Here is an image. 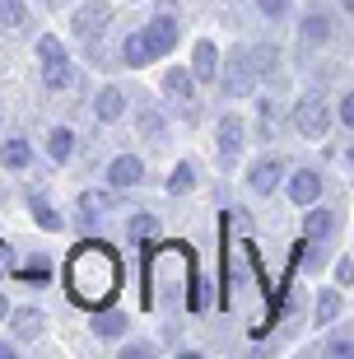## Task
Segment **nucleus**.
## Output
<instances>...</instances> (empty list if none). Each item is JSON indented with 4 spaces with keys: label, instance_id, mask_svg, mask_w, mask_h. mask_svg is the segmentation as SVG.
<instances>
[{
    "label": "nucleus",
    "instance_id": "obj_22",
    "mask_svg": "<svg viewBox=\"0 0 354 359\" xmlns=\"http://www.w3.org/2000/svg\"><path fill=\"white\" fill-rule=\"evenodd\" d=\"M107 205H112V196H103V191H84V196H79V224L93 229V224H98V215H103Z\"/></svg>",
    "mask_w": 354,
    "mask_h": 359
},
{
    "label": "nucleus",
    "instance_id": "obj_10",
    "mask_svg": "<svg viewBox=\"0 0 354 359\" xmlns=\"http://www.w3.org/2000/svg\"><path fill=\"white\" fill-rule=\"evenodd\" d=\"M219 70H224L219 47H215L210 38H200V42H196V52H191V75H196L200 84H215V80H219Z\"/></svg>",
    "mask_w": 354,
    "mask_h": 359
},
{
    "label": "nucleus",
    "instance_id": "obj_20",
    "mask_svg": "<svg viewBox=\"0 0 354 359\" xmlns=\"http://www.w3.org/2000/svg\"><path fill=\"white\" fill-rule=\"evenodd\" d=\"M303 42H308V47H322V42H331V19L322 10H308L303 14Z\"/></svg>",
    "mask_w": 354,
    "mask_h": 359
},
{
    "label": "nucleus",
    "instance_id": "obj_35",
    "mask_svg": "<svg viewBox=\"0 0 354 359\" xmlns=\"http://www.w3.org/2000/svg\"><path fill=\"white\" fill-rule=\"evenodd\" d=\"M0 359H14V346H10V341H0Z\"/></svg>",
    "mask_w": 354,
    "mask_h": 359
},
{
    "label": "nucleus",
    "instance_id": "obj_17",
    "mask_svg": "<svg viewBox=\"0 0 354 359\" xmlns=\"http://www.w3.org/2000/svg\"><path fill=\"white\" fill-rule=\"evenodd\" d=\"M42 322H47V313H42V308H19V313H10V332L19 336V341H38V336H42Z\"/></svg>",
    "mask_w": 354,
    "mask_h": 359
},
{
    "label": "nucleus",
    "instance_id": "obj_9",
    "mask_svg": "<svg viewBox=\"0 0 354 359\" xmlns=\"http://www.w3.org/2000/svg\"><path fill=\"white\" fill-rule=\"evenodd\" d=\"M280 177H285V159H275V154H266V159L252 163V173H247V187L257 191V196H271L280 187Z\"/></svg>",
    "mask_w": 354,
    "mask_h": 359
},
{
    "label": "nucleus",
    "instance_id": "obj_26",
    "mask_svg": "<svg viewBox=\"0 0 354 359\" xmlns=\"http://www.w3.org/2000/svg\"><path fill=\"white\" fill-rule=\"evenodd\" d=\"M327 233H331V215H327V210H308V229H303L308 248H313V243H322Z\"/></svg>",
    "mask_w": 354,
    "mask_h": 359
},
{
    "label": "nucleus",
    "instance_id": "obj_13",
    "mask_svg": "<svg viewBox=\"0 0 354 359\" xmlns=\"http://www.w3.org/2000/svg\"><path fill=\"white\" fill-rule=\"evenodd\" d=\"M149 61H158V52L149 47V38H144V28H140V33H126V38H121V66L144 70Z\"/></svg>",
    "mask_w": 354,
    "mask_h": 359
},
{
    "label": "nucleus",
    "instance_id": "obj_38",
    "mask_svg": "<svg viewBox=\"0 0 354 359\" xmlns=\"http://www.w3.org/2000/svg\"><path fill=\"white\" fill-rule=\"evenodd\" d=\"M345 163H350V168H354V145H350V149H345Z\"/></svg>",
    "mask_w": 354,
    "mask_h": 359
},
{
    "label": "nucleus",
    "instance_id": "obj_32",
    "mask_svg": "<svg viewBox=\"0 0 354 359\" xmlns=\"http://www.w3.org/2000/svg\"><path fill=\"white\" fill-rule=\"evenodd\" d=\"M257 10H261L266 19H285V14H289V0H257Z\"/></svg>",
    "mask_w": 354,
    "mask_h": 359
},
{
    "label": "nucleus",
    "instance_id": "obj_29",
    "mask_svg": "<svg viewBox=\"0 0 354 359\" xmlns=\"http://www.w3.org/2000/svg\"><path fill=\"white\" fill-rule=\"evenodd\" d=\"M126 233H131L135 243H144L149 233H154V215H131V224H126Z\"/></svg>",
    "mask_w": 354,
    "mask_h": 359
},
{
    "label": "nucleus",
    "instance_id": "obj_18",
    "mask_svg": "<svg viewBox=\"0 0 354 359\" xmlns=\"http://www.w3.org/2000/svg\"><path fill=\"white\" fill-rule=\"evenodd\" d=\"M126 313H117V308H93V336H103V341H117V336H126Z\"/></svg>",
    "mask_w": 354,
    "mask_h": 359
},
{
    "label": "nucleus",
    "instance_id": "obj_31",
    "mask_svg": "<svg viewBox=\"0 0 354 359\" xmlns=\"http://www.w3.org/2000/svg\"><path fill=\"white\" fill-rule=\"evenodd\" d=\"M322 350H327V355H336V359H350L354 355V346L345 341V336H327V346H322Z\"/></svg>",
    "mask_w": 354,
    "mask_h": 359
},
{
    "label": "nucleus",
    "instance_id": "obj_25",
    "mask_svg": "<svg viewBox=\"0 0 354 359\" xmlns=\"http://www.w3.org/2000/svg\"><path fill=\"white\" fill-rule=\"evenodd\" d=\"M341 294H336V290H322V294H317V322H322V327H327V322H336V318H341Z\"/></svg>",
    "mask_w": 354,
    "mask_h": 359
},
{
    "label": "nucleus",
    "instance_id": "obj_34",
    "mask_svg": "<svg viewBox=\"0 0 354 359\" xmlns=\"http://www.w3.org/2000/svg\"><path fill=\"white\" fill-rule=\"evenodd\" d=\"M144 355H154V346H126L121 350V359H144Z\"/></svg>",
    "mask_w": 354,
    "mask_h": 359
},
{
    "label": "nucleus",
    "instance_id": "obj_3",
    "mask_svg": "<svg viewBox=\"0 0 354 359\" xmlns=\"http://www.w3.org/2000/svg\"><path fill=\"white\" fill-rule=\"evenodd\" d=\"M172 14H177V5H172V0H163V5H158V14L144 24V38H149V47H154L158 56H168L172 47H177V38H182V24H177Z\"/></svg>",
    "mask_w": 354,
    "mask_h": 359
},
{
    "label": "nucleus",
    "instance_id": "obj_21",
    "mask_svg": "<svg viewBox=\"0 0 354 359\" xmlns=\"http://www.w3.org/2000/svg\"><path fill=\"white\" fill-rule=\"evenodd\" d=\"M47 154H52V163H70L75 159V131H70V126H56V131L47 135Z\"/></svg>",
    "mask_w": 354,
    "mask_h": 359
},
{
    "label": "nucleus",
    "instance_id": "obj_7",
    "mask_svg": "<svg viewBox=\"0 0 354 359\" xmlns=\"http://www.w3.org/2000/svg\"><path fill=\"white\" fill-rule=\"evenodd\" d=\"M285 191H289V205H303V210H308V205H317V196H322V173H317V168H294Z\"/></svg>",
    "mask_w": 354,
    "mask_h": 359
},
{
    "label": "nucleus",
    "instance_id": "obj_27",
    "mask_svg": "<svg viewBox=\"0 0 354 359\" xmlns=\"http://www.w3.org/2000/svg\"><path fill=\"white\" fill-rule=\"evenodd\" d=\"M0 24H5V28H24L28 24L24 0H0Z\"/></svg>",
    "mask_w": 354,
    "mask_h": 359
},
{
    "label": "nucleus",
    "instance_id": "obj_8",
    "mask_svg": "<svg viewBox=\"0 0 354 359\" xmlns=\"http://www.w3.org/2000/svg\"><path fill=\"white\" fill-rule=\"evenodd\" d=\"M140 182H144L140 154H117V159L107 163V187L112 191H126V187H140Z\"/></svg>",
    "mask_w": 354,
    "mask_h": 359
},
{
    "label": "nucleus",
    "instance_id": "obj_5",
    "mask_svg": "<svg viewBox=\"0 0 354 359\" xmlns=\"http://www.w3.org/2000/svg\"><path fill=\"white\" fill-rule=\"evenodd\" d=\"M215 140H219V168L233 173L238 154H243V117H238V112H224L219 126H215Z\"/></svg>",
    "mask_w": 354,
    "mask_h": 359
},
{
    "label": "nucleus",
    "instance_id": "obj_33",
    "mask_svg": "<svg viewBox=\"0 0 354 359\" xmlns=\"http://www.w3.org/2000/svg\"><path fill=\"white\" fill-rule=\"evenodd\" d=\"M341 121L354 131V93H345V98H341Z\"/></svg>",
    "mask_w": 354,
    "mask_h": 359
},
{
    "label": "nucleus",
    "instance_id": "obj_12",
    "mask_svg": "<svg viewBox=\"0 0 354 359\" xmlns=\"http://www.w3.org/2000/svg\"><path fill=\"white\" fill-rule=\"evenodd\" d=\"M121 112H126V89H121V84H103L98 98H93V117L103 121V126H112Z\"/></svg>",
    "mask_w": 354,
    "mask_h": 359
},
{
    "label": "nucleus",
    "instance_id": "obj_16",
    "mask_svg": "<svg viewBox=\"0 0 354 359\" xmlns=\"http://www.w3.org/2000/svg\"><path fill=\"white\" fill-rule=\"evenodd\" d=\"M42 84L47 89H75V66H70V56H52V61H42Z\"/></svg>",
    "mask_w": 354,
    "mask_h": 359
},
{
    "label": "nucleus",
    "instance_id": "obj_23",
    "mask_svg": "<svg viewBox=\"0 0 354 359\" xmlns=\"http://www.w3.org/2000/svg\"><path fill=\"white\" fill-rule=\"evenodd\" d=\"M191 187H196V163L182 159V163H177V168L168 173V191H172V196H186Z\"/></svg>",
    "mask_w": 354,
    "mask_h": 359
},
{
    "label": "nucleus",
    "instance_id": "obj_19",
    "mask_svg": "<svg viewBox=\"0 0 354 359\" xmlns=\"http://www.w3.org/2000/svg\"><path fill=\"white\" fill-rule=\"evenodd\" d=\"M0 163H5V168H14V173L33 168V145H28L24 135H10V140L0 145Z\"/></svg>",
    "mask_w": 354,
    "mask_h": 359
},
{
    "label": "nucleus",
    "instance_id": "obj_6",
    "mask_svg": "<svg viewBox=\"0 0 354 359\" xmlns=\"http://www.w3.org/2000/svg\"><path fill=\"white\" fill-rule=\"evenodd\" d=\"M107 24H112V5L107 0H84L75 14H70V28H75V38H98V33H107Z\"/></svg>",
    "mask_w": 354,
    "mask_h": 359
},
{
    "label": "nucleus",
    "instance_id": "obj_11",
    "mask_svg": "<svg viewBox=\"0 0 354 359\" xmlns=\"http://www.w3.org/2000/svg\"><path fill=\"white\" fill-rule=\"evenodd\" d=\"M28 210H33V219H38V229H47V233H61V229H66V219L56 215L52 196H47L42 187H28Z\"/></svg>",
    "mask_w": 354,
    "mask_h": 359
},
{
    "label": "nucleus",
    "instance_id": "obj_4",
    "mask_svg": "<svg viewBox=\"0 0 354 359\" xmlns=\"http://www.w3.org/2000/svg\"><path fill=\"white\" fill-rule=\"evenodd\" d=\"M219 80H224V93H229V98H247V93H252V84H257V70H252L247 47L229 52V61H224V70H219Z\"/></svg>",
    "mask_w": 354,
    "mask_h": 359
},
{
    "label": "nucleus",
    "instance_id": "obj_14",
    "mask_svg": "<svg viewBox=\"0 0 354 359\" xmlns=\"http://www.w3.org/2000/svg\"><path fill=\"white\" fill-rule=\"evenodd\" d=\"M196 75H191V66H172L168 75H163V93L168 98H177V103H196Z\"/></svg>",
    "mask_w": 354,
    "mask_h": 359
},
{
    "label": "nucleus",
    "instance_id": "obj_36",
    "mask_svg": "<svg viewBox=\"0 0 354 359\" xmlns=\"http://www.w3.org/2000/svg\"><path fill=\"white\" fill-rule=\"evenodd\" d=\"M0 318H10V304H5V294H0Z\"/></svg>",
    "mask_w": 354,
    "mask_h": 359
},
{
    "label": "nucleus",
    "instance_id": "obj_30",
    "mask_svg": "<svg viewBox=\"0 0 354 359\" xmlns=\"http://www.w3.org/2000/svg\"><path fill=\"white\" fill-rule=\"evenodd\" d=\"M38 56H42V61H52V56H66V42L47 33V38H38Z\"/></svg>",
    "mask_w": 354,
    "mask_h": 359
},
{
    "label": "nucleus",
    "instance_id": "obj_28",
    "mask_svg": "<svg viewBox=\"0 0 354 359\" xmlns=\"http://www.w3.org/2000/svg\"><path fill=\"white\" fill-rule=\"evenodd\" d=\"M14 276H19V280H38V285H42V280L52 276V266H47V257H28V262L14 271Z\"/></svg>",
    "mask_w": 354,
    "mask_h": 359
},
{
    "label": "nucleus",
    "instance_id": "obj_37",
    "mask_svg": "<svg viewBox=\"0 0 354 359\" xmlns=\"http://www.w3.org/2000/svg\"><path fill=\"white\" fill-rule=\"evenodd\" d=\"M341 10H345V14H354V0H341Z\"/></svg>",
    "mask_w": 354,
    "mask_h": 359
},
{
    "label": "nucleus",
    "instance_id": "obj_24",
    "mask_svg": "<svg viewBox=\"0 0 354 359\" xmlns=\"http://www.w3.org/2000/svg\"><path fill=\"white\" fill-rule=\"evenodd\" d=\"M135 126H140V135H149V140H163V131H168V121H163V112H158V107H140Z\"/></svg>",
    "mask_w": 354,
    "mask_h": 359
},
{
    "label": "nucleus",
    "instance_id": "obj_2",
    "mask_svg": "<svg viewBox=\"0 0 354 359\" xmlns=\"http://www.w3.org/2000/svg\"><path fill=\"white\" fill-rule=\"evenodd\" d=\"M289 121H294V131L308 135V140H327L331 131V107L322 93H303L299 103H294V112H289Z\"/></svg>",
    "mask_w": 354,
    "mask_h": 359
},
{
    "label": "nucleus",
    "instance_id": "obj_1",
    "mask_svg": "<svg viewBox=\"0 0 354 359\" xmlns=\"http://www.w3.org/2000/svg\"><path fill=\"white\" fill-rule=\"evenodd\" d=\"M117 285H121V262H117V252H112L107 243L89 238L66 257V290H70L75 304L107 308L112 299H117Z\"/></svg>",
    "mask_w": 354,
    "mask_h": 359
},
{
    "label": "nucleus",
    "instance_id": "obj_15",
    "mask_svg": "<svg viewBox=\"0 0 354 359\" xmlns=\"http://www.w3.org/2000/svg\"><path fill=\"white\" fill-rule=\"evenodd\" d=\"M247 56H252L257 80H275V75H280V47H275V42H257V47H247Z\"/></svg>",
    "mask_w": 354,
    "mask_h": 359
}]
</instances>
